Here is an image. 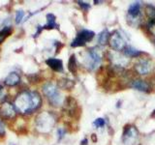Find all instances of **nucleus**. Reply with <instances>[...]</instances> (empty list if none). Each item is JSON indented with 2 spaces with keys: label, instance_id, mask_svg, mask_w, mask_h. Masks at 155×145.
<instances>
[{
  "label": "nucleus",
  "instance_id": "nucleus-7",
  "mask_svg": "<svg viewBox=\"0 0 155 145\" xmlns=\"http://www.w3.org/2000/svg\"><path fill=\"white\" fill-rule=\"evenodd\" d=\"M17 113V109L15 105L8 103V102H3L0 105V117L4 120L13 119Z\"/></svg>",
  "mask_w": 155,
  "mask_h": 145
},
{
  "label": "nucleus",
  "instance_id": "nucleus-18",
  "mask_svg": "<svg viewBox=\"0 0 155 145\" xmlns=\"http://www.w3.org/2000/svg\"><path fill=\"white\" fill-rule=\"evenodd\" d=\"M110 33L109 32V30L108 29H104L98 35V43L101 46H105L110 41Z\"/></svg>",
  "mask_w": 155,
  "mask_h": 145
},
{
  "label": "nucleus",
  "instance_id": "nucleus-8",
  "mask_svg": "<svg viewBox=\"0 0 155 145\" xmlns=\"http://www.w3.org/2000/svg\"><path fill=\"white\" fill-rule=\"evenodd\" d=\"M109 43H110V47L115 51L123 50L125 48V47H126L124 39L122 38V36L120 35V33L117 32V31H114L113 34H111L110 37Z\"/></svg>",
  "mask_w": 155,
  "mask_h": 145
},
{
  "label": "nucleus",
  "instance_id": "nucleus-30",
  "mask_svg": "<svg viewBox=\"0 0 155 145\" xmlns=\"http://www.w3.org/2000/svg\"><path fill=\"white\" fill-rule=\"evenodd\" d=\"M81 145H88V140H87V138H84L81 141Z\"/></svg>",
  "mask_w": 155,
  "mask_h": 145
},
{
  "label": "nucleus",
  "instance_id": "nucleus-31",
  "mask_svg": "<svg viewBox=\"0 0 155 145\" xmlns=\"http://www.w3.org/2000/svg\"><path fill=\"white\" fill-rule=\"evenodd\" d=\"M91 137H92V141H93V142H96V141H97V137H96V134H93L91 135Z\"/></svg>",
  "mask_w": 155,
  "mask_h": 145
},
{
  "label": "nucleus",
  "instance_id": "nucleus-33",
  "mask_svg": "<svg viewBox=\"0 0 155 145\" xmlns=\"http://www.w3.org/2000/svg\"><path fill=\"white\" fill-rule=\"evenodd\" d=\"M2 91H3V86H2L1 84H0V93H1Z\"/></svg>",
  "mask_w": 155,
  "mask_h": 145
},
{
  "label": "nucleus",
  "instance_id": "nucleus-3",
  "mask_svg": "<svg viewBox=\"0 0 155 145\" xmlns=\"http://www.w3.org/2000/svg\"><path fill=\"white\" fill-rule=\"evenodd\" d=\"M43 93L52 106H59L64 102L57 86L51 82H48L43 86Z\"/></svg>",
  "mask_w": 155,
  "mask_h": 145
},
{
  "label": "nucleus",
  "instance_id": "nucleus-10",
  "mask_svg": "<svg viewBox=\"0 0 155 145\" xmlns=\"http://www.w3.org/2000/svg\"><path fill=\"white\" fill-rule=\"evenodd\" d=\"M135 70L139 75H147L151 70V63L147 59H140L139 60V62L136 63Z\"/></svg>",
  "mask_w": 155,
  "mask_h": 145
},
{
  "label": "nucleus",
  "instance_id": "nucleus-16",
  "mask_svg": "<svg viewBox=\"0 0 155 145\" xmlns=\"http://www.w3.org/2000/svg\"><path fill=\"white\" fill-rule=\"evenodd\" d=\"M57 85L59 88L65 89V90H72L75 86L74 80L68 79H61L57 81Z\"/></svg>",
  "mask_w": 155,
  "mask_h": 145
},
{
  "label": "nucleus",
  "instance_id": "nucleus-6",
  "mask_svg": "<svg viewBox=\"0 0 155 145\" xmlns=\"http://www.w3.org/2000/svg\"><path fill=\"white\" fill-rule=\"evenodd\" d=\"M138 137H139V132L135 126H132V125L125 126L123 134H122V140L124 144H127V145L133 144L136 140L138 139Z\"/></svg>",
  "mask_w": 155,
  "mask_h": 145
},
{
  "label": "nucleus",
  "instance_id": "nucleus-28",
  "mask_svg": "<svg viewBox=\"0 0 155 145\" xmlns=\"http://www.w3.org/2000/svg\"><path fill=\"white\" fill-rule=\"evenodd\" d=\"M54 45H55V47H56V53H58V52H59V50L63 47V44L60 43V42H55V43H54Z\"/></svg>",
  "mask_w": 155,
  "mask_h": 145
},
{
  "label": "nucleus",
  "instance_id": "nucleus-23",
  "mask_svg": "<svg viewBox=\"0 0 155 145\" xmlns=\"http://www.w3.org/2000/svg\"><path fill=\"white\" fill-rule=\"evenodd\" d=\"M24 14H25V12H23L22 10H19V11L17 12V14H16V19H15V21H16L17 24L21 22V21L23 19Z\"/></svg>",
  "mask_w": 155,
  "mask_h": 145
},
{
  "label": "nucleus",
  "instance_id": "nucleus-14",
  "mask_svg": "<svg viewBox=\"0 0 155 145\" xmlns=\"http://www.w3.org/2000/svg\"><path fill=\"white\" fill-rule=\"evenodd\" d=\"M48 23L45 26H43L44 29H59V25L56 23V17L53 14H47Z\"/></svg>",
  "mask_w": 155,
  "mask_h": 145
},
{
  "label": "nucleus",
  "instance_id": "nucleus-25",
  "mask_svg": "<svg viewBox=\"0 0 155 145\" xmlns=\"http://www.w3.org/2000/svg\"><path fill=\"white\" fill-rule=\"evenodd\" d=\"M78 4H79V6L84 10V11H87V10L90 9V4L89 3H86V2H84V1H78Z\"/></svg>",
  "mask_w": 155,
  "mask_h": 145
},
{
  "label": "nucleus",
  "instance_id": "nucleus-19",
  "mask_svg": "<svg viewBox=\"0 0 155 145\" xmlns=\"http://www.w3.org/2000/svg\"><path fill=\"white\" fill-rule=\"evenodd\" d=\"M13 33L12 26H5L0 30V45L6 40L8 37H10Z\"/></svg>",
  "mask_w": 155,
  "mask_h": 145
},
{
  "label": "nucleus",
  "instance_id": "nucleus-2",
  "mask_svg": "<svg viewBox=\"0 0 155 145\" xmlns=\"http://www.w3.org/2000/svg\"><path fill=\"white\" fill-rule=\"evenodd\" d=\"M36 129L40 133L47 134L51 132L52 128L55 125V117L54 115L48 111H44V112L40 113L36 117Z\"/></svg>",
  "mask_w": 155,
  "mask_h": 145
},
{
  "label": "nucleus",
  "instance_id": "nucleus-1",
  "mask_svg": "<svg viewBox=\"0 0 155 145\" xmlns=\"http://www.w3.org/2000/svg\"><path fill=\"white\" fill-rule=\"evenodd\" d=\"M42 105L41 96L35 91H22L17 95L14 105L17 111L23 114H30L36 111Z\"/></svg>",
  "mask_w": 155,
  "mask_h": 145
},
{
  "label": "nucleus",
  "instance_id": "nucleus-29",
  "mask_svg": "<svg viewBox=\"0 0 155 145\" xmlns=\"http://www.w3.org/2000/svg\"><path fill=\"white\" fill-rule=\"evenodd\" d=\"M65 132H64V130H62V129H59L58 130V135H59V139H61L63 137V135H64Z\"/></svg>",
  "mask_w": 155,
  "mask_h": 145
},
{
  "label": "nucleus",
  "instance_id": "nucleus-27",
  "mask_svg": "<svg viewBox=\"0 0 155 145\" xmlns=\"http://www.w3.org/2000/svg\"><path fill=\"white\" fill-rule=\"evenodd\" d=\"M43 29H44V27H43V26L39 25V26L37 27V32H36L35 34H34V36H33V37H34V38H37V37L41 34V32H42Z\"/></svg>",
  "mask_w": 155,
  "mask_h": 145
},
{
  "label": "nucleus",
  "instance_id": "nucleus-20",
  "mask_svg": "<svg viewBox=\"0 0 155 145\" xmlns=\"http://www.w3.org/2000/svg\"><path fill=\"white\" fill-rule=\"evenodd\" d=\"M68 70L72 72L73 75H76L78 72V64H77V59H76V55L72 54L69 58V61H68Z\"/></svg>",
  "mask_w": 155,
  "mask_h": 145
},
{
  "label": "nucleus",
  "instance_id": "nucleus-22",
  "mask_svg": "<svg viewBox=\"0 0 155 145\" xmlns=\"http://www.w3.org/2000/svg\"><path fill=\"white\" fill-rule=\"evenodd\" d=\"M27 79H28L29 82H32V83H37V82H40V80H41V77L39 76V75H37V74L28 75Z\"/></svg>",
  "mask_w": 155,
  "mask_h": 145
},
{
  "label": "nucleus",
  "instance_id": "nucleus-12",
  "mask_svg": "<svg viewBox=\"0 0 155 145\" xmlns=\"http://www.w3.org/2000/svg\"><path fill=\"white\" fill-rule=\"evenodd\" d=\"M46 64L54 72H63V62L56 58H48L46 60Z\"/></svg>",
  "mask_w": 155,
  "mask_h": 145
},
{
  "label": "nucleus",
  "instance_id": "nucleus-5",
  "mask_svg": "<svg viewBox=\"0 0 155 145\" xmlns=\"http://www.w3.org/2000/svg\"><path fill=\"white\" fill-rule=\"evenodd\" d=\"M64 109L66 110L67 114L72 118H79L81 116V109L78 106L77 101L73 97H67L63 102Z\"/></svg>",
  "mask_w": 155,
  "mask_h": 145
},
{
  "label": "nucleus",
  "instance_id": "nucleus-24",
  "mask_svg": "<svg viewBox=\"0 0 155 145\" xmlns=\"http://www.w3.org/2000/svg\"><path fill=\"white\" fill-rule=\"evenodd\" d=\"M105 124H106V121L104 118H97L93 122V125L96 128H103Z\"/></svg>",
  "mask_w": 155,
  "mask_h": 145
},
{
  "label": "nucleus",
  "instance_id": "nucleus-26",
  "mask_svg": "<svg viewBox=\"0 0 155 145\" xmlns=\"http://www.w3.org/2000/svg\"><path fill=\"white\" fill-rule=\"evenodd\" d=\"M5 127H4V125H3V123L0 121V137H5Z\"/></svg>",
  "mask_w": 155,
  "mask_h": 145
},
{
  "label": "nucleus",
  "instance_id": "nucleus-34",
  "mask_svg": "<svg viewBox=\"0 0 155 145\" xmlns=\"http://www.w3.org/2000/svg\"><path fill=\"white\" fill-rule=\"evenodd\" d=\"M153 43H154V45H155V38L153 39Z\"/></svg>",
  "mask_w": 155,
  "mask_h": 145
},
{
  "label": "nucleus",
  "instance_id": "nucleus-17",
  "mask_svg": "<svg viewBox=\"0 0 155 145\" xmlns=\"http://www.w3.org/2000/svg\"><path fill=\"white\" fill-rule=\"evenodd\" d=\"M123 52L126 56H129V57H139L140 55L143 54V52L140 50H136L135 47H131V46H126L125 48L123 50Z\"/></svg>",
  "mask_w": 155,
  "mask_h": 145
},
{
  "label": "nucleus",
  "instance_id": "nucleus-13",
  "mask_svg": "<svg viewBox=\"0 0 155 145\" xmlns=\"http://www.w3.org/2000/svg\"><path fill=\"white\" fill-rule=\"evenodd\" d=\"M21 82V76H19L16 72H12L7 76L5 79V84L9 87H14L18 85Z\"/></svg>",
  "mask_w": 155,
  "mask_h": 145
},
{
  "label": "nucleus",
  "instance_id": "nucleus-21",
  "mask_svg": "<svg viewBox=\"0 0 155 145\" xmlns=\"http://www.w3.org/2000/svg\"><path fill=\"white\" fill-rule=\"evenodd\" d=\"M145 13L149 19H155V6L147 4L145 6Z\"/></svg>",
  "mask_w": 155,
  "mask_h": 145
},
{
  "label": "nucleus",
  "instance_id": "nucleus-9",
  "mask_svg": "<svg viewBox=\"0 0 155 145\" xmlns=\"http://www.w3.org/2000/svg\"><path fill=\"white\" fill-rule=\"evenodd\" d=\"M101 61L102 58L96 50H88V56L86 57V61H85V65L88 68V70L90 71L95 70L100 65Z\"/></svg>",
  "mask_w": 155,
  "mask_h": 145
},
{
  "label": "nucleus",
  "instance_id": "nucleus-15",
  "mask_svg": "<svg viewBox=\"0 0 155 145\" xmlns=\"http://www.w3.org/2000/svg\"><path fill=\"white\" fill-rule=\"evenodd\" d=\"M140 14V2H134L129 6L128 8V14L130 17L137 18Z\"/></svg>",
  "mask_w": 155,
  "mask_h": 145
},
{
  "label": "nucleus",
  "instance_id": "nucleus-4",
  "mask_svg": "<svg viewBox=\"0 0 155 145\" xmlns=\"http://www.w3.org/2000/svg\"><path fill=\"white\" fill-rule=\"evenodd\" d=\"M95 33L93 31L84 29L78 33L77 37L72 41L71 47H84L87 42H90L94 38Z\"/></svg>",
  "mask_w": 155,
  "mask_h": 145
},
{
  "label": "nucleus",
  "instance_id": "nucleus-32",
  "mask_svg": "<svg viewBox=\"0 0 155 145\" xmlns=\"http://www.w3.org/2000/svg\"><path fill=\"white\" fill-rule=\"evenodd\" d=\"M150 116H151V118H154V117H155V109L153 110V112H152V114H151V115H150Z\"/></svg>",
  "mask_w": 155,
  "mask_h": 145
},
{
  "label": "nucleus",
  "instance_id": "nucleus-11",
  "mask_svg": "<svg viewBox=\"0 0 155 145\" xmlns=\"http://www.w3.org/2000/svg\"><path fill=\"white\" fill-rule=\"evenodd\" d=\"M130 87L138 90V91H142V92H149L150 90V84L148 82L143 79H134L131 81Z\"/></svg>",
  "mask_w": 155,
  "mask_h": 145
}]
</instances>
